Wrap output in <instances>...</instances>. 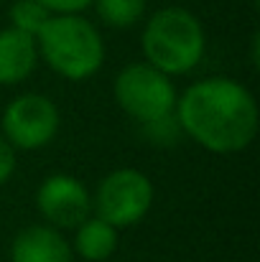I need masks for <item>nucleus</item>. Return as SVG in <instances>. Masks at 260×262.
Listing matches in <instances>:
<instances>
[{
  "instance_id": "1",
  "label": "nucleus",
  "mask_w": 260,
  "mask_h": 262,
  "mask_svg": "<svg viewBox=\"0 0 260 262\" xmlns=\"http://www.w3.org/2000/svg\"><path fill=\"white\" fill-rule=\"evenodd\" d=\"M173 112L184 135L219 156L245 150L258 135V102L230 77L194 82L176 99Z\"/></svg>"
},
{
  "instance_id": "2",
  "label": "nucleus",
  "mask_w": 260,
  "mask_h": 262,
  "mask_svg": "<svg viewBox=\"0 0 260 262\" xmlns=\"http://www.w3.org/2000/svg\"><path fill=\"white\" fill-rule=\"evenodd\" d=\"M36 49L56 74L72 82L89 79L105 61L102 36L77 13H54L36 36Z\"/></svg>"
},
{
  "instance_id": "3",
  "label": "nucleus",
  "mask_w": 260,
  "mask_h": 262,
  "mask_svg": "<svg viewBox=\"0 0 260 262\" xmlns=\"http://www.w3.org/2000/svg\"><path fill=\"white\" fill-rule=\"evenodd\" d=\"M204 28L186 8H164L146 23L143 31V54L151 67L158 72L178 77L191 72L204 56Z\"/></svg>"
},
{
  "instance_id": "4",
  "label": "nucleus",
  "mask_w": 260,
  "mask_h": 262,
  "mask_svg": "<svg viewBox=\"0 0 260 262\" xmlns=\"http://www.w3.org/2000/svg\"><path fill=\"white\" fill-rule=\"evenodd\" d=\"M115 99L133 120L148 122L173 112L178 94L169 74L143 61V64H128L117 74Z\"/></svg>"
},
{
  "instance_id": "5",
  "label": "nucleus",
  "mask_w": 260,
  "mask_h": 262,
  "mask_svg": "<svg viewBox=\"0 0 260 262\" xmlns=\"http://www.w3.org/2000/svg\"><path fill=\"white\" fill-rule=\"evenodd\" d=\"M153 206V183L143 171L117 168L102 178L92 209L115 229L138 224Z\"/></svg>"
},
{
  "instance_id": "6",
  "label": "nucleus",
  "mask_w": 260,
  "mask_h": 262,
  "mask_svg": "<svg viewBox=\"0 0 260 262\" xmlns=\"http://www.w3.org/2000/svg\"><path fill=\"white\" fill-rule=\"evenodd\" d=\"M59 133V110L46 94H21L3 112V138L21 150L49 145Z\"/></svg>"
},
{
  "instance_id": "7",
  "label": "nucleus",
  "mask_w": 260,
  "mask_h": 262,
  "mask_svg": "<svg viewBox=\"0 0 260 262\" xmlns=\"http://www.w3.org/2000/svg\"><path fill=\"white\" fill-rule=\"evenodd\" d=\"M36 206L51 227L74 229L92 214V196L79 178L69 173H54L38 186Z\"/></svg>"
},
{
  "instance_id": "8",
  "label": "nucleus",
  "mask_w": 260,
  "mask_h": 262,
  "mask_svg": "<svg viewBox=\"0 0 260 262\" xmlns=\"http://www.w3.org/2000/svg\"><path fill=\"white\" fill-rule=\"evenodd\" d=\"M10 262H74V250L56 227L33 224L13 239Z\"/></svg>"
},
{
  "instance_id": "9",
  "label": "nucleus",
  "mask_w": 260,
  "mask_h": 262,
  "mask_svg": "<svg viewBox=\"0 0 260 262\" xmlns=\"http://www.w3.org/2000/svg\"><path fill=\"white\" fill-rule=\"evenodd\" d=\"M36 61H38V49L33 36L15 28L0 31V84L5 87L21 84L33 74Z\"/></svg>"
},
{
  "instance_id": "10",
  "label": "nucleus",
  "mask_w": 260,
  "mask_h": 262,
  "mask_svg": "<svg viewBox=\"0 0 260 262\" xmlns=\"http://www.w3.org/2000/svg\"><path fill=\"white\" fill-rule=\"evenodd\" d=\"M77 237H74V252L87 262H105L112 257V252L117 250V229L105 222L102 216H87L82 224L74 227Z\"/></svg>"
},
{
  "instance_id": "11",
  "label": "nucleus",
  "mask_w": 260,
  "mask_h": 262,
  "mask_svg": "<svg viewBox=\"0 0 260 262\" xmlns=\"http://www.w3.org/2000/svg\"><path fill=\"white\" fill-rule=\"evenodd\" d=\"M99 18L112 28H130L146 13V0H92Z\"/></svg>"
},
{
  "instance_id": "12",
  "label": "nucleus",
  "mask_w": 260,
  "mask_h": 262,
  "mask_svg": "<svg viewBox=\"0 0 260 262\" xmlns=\"http://www.w3.org/2000/svg\"><path fill=\"white\" fill-rule=\"evenodd\" d=\"M51 15L54 13L46 5H41L38 0H15L10 8V28L23 31L36 38Z\"/></svg>"
},
{
  "instance_id": "13",
  "label": "nucleus",
  "mask_w": 260,
  "mask_h": 262,
  "mask_svg": "<svg viewBox=\"0 0 260 262\" xmlns=\"http://www.w3.org/2000/svg\"><path fill=\"white\" fill-rule=\"evenodd\" d=\"M141 127H143V135L148 138V143L161 145V148L173 145L178 140V135H181V125L176 120V112H169V115L148 120V122H141Z\"/></svg>"
},
{
  "instance_id": "14",
  "label": "nucleus",
  "mask_w": 260,
  "mask_h": 262,
  "mask_svg": "<svg viewBox=\"0 0 260 262\" xmlns=\"http://www.w3.org/2000/svg\"><path fill=\"white\" fill-rule=\"evenodd\" d=\"M15 173V148L0 135V186L10 181Z\"/></svg>"
},
{
  "instance_id": "15",
  "label": "nucleus",
  "mask_w": 260,
  "mask_h": 262,
  "mask_svg": "<svg viewBox=\"0 0 260 262\" xmlns=\"http://www.w3.org/2000/svg\"><path fill=\"white\" fill-rule=\"evenodd\" d=\"M41 5H46L51 13H82L87 5H92V0H38Z\"/></svg>"
}]
</instances>
